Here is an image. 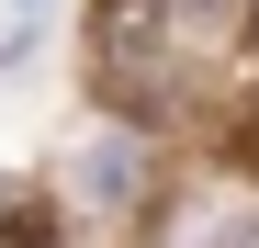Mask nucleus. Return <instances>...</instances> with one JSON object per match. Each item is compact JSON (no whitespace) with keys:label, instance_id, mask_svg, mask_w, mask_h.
I'll list each match as a JSON object with an SVG mask.
<instances>
[{"label":"nucleus","instance_id":"f257e3e1","mask_svg":"<svg viewBox=\"0 0 259 248\" xmlns=\"http://www.w3.org/2000/svg\"><path fill=\"white\" fill-rule=\"evenodd\" d=\"M91 79L124 113L158 102V79H169V0H91Z\"/></svg>","mask_w":259,"mask_h":248},{"label":"nucleus","instance_id":"f03ea898","mask_svg":"<svg viewBox=\"0 0 259 248\" xmlns=\"http://www.w3.org/2000/svg\"><path fill=\"white\" fill-rule=\"evenodd\" d=\"M192 248H259V203H237V215H214Z\"/></svg>","mask_w":259,"mask_h":248},{"label":"nucleus","instance_id":"7ed1b4c3","mask_svg":"<svg viewBox=\"0 0 259 248\" xmlns=\"http://www.w3.org/2000/svg\"><path fill=\"white\" fill-rule=\"evenodd\" d=\"M34 23H46V0H0V57H23V46H34Z\"/></svg>","mask_w":259,"mask_h":248},{"label":"nucleus","instance_id":"20e7f679","mask_svg":"<svg viewBox=\"0 0 259 248\" xmlns=\"http://www.w3.org/2000/svg\"><path fill=\"white\" fill-rule=\"evenodd\" d=\"M0 248H57V226H46V215H34V203H23V215L0 226Z\"/></svg>","mask_w":259,"mask_h":248},{"label":"nucleus","instance_id":"39448f33","mask_svg":"<svg viewBox=\"0 0 259 248\" xmlns=\"http://www.w3.org/2000/svg\"><path fill=\"white\" fill-rule=\"evenodd\" d=\"M248 46H259V0H248Z\"/></svg>","mask_w":259,"mask_h":248}]
</instances>
